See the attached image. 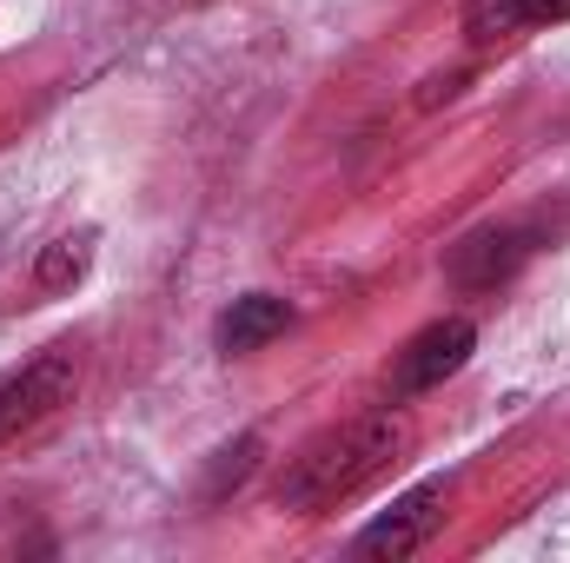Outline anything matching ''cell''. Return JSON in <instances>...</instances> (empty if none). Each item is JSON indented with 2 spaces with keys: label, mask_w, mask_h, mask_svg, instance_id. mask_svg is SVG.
Masks as SVG:
<instances>
[{
  "label": "cell",
  "mask_w": 570,
  "mask_h": 563,
  "mask_svg": "<svg viewBox=\"0 0 570 563\" xmlns=\"http://www.w3.org/2000/svg\"><path fill=\"white\" fill-rule=\"evenodd\" d=\"M524 233H511V226H491V233H471L464 246H451V285H464V292H498V285L511 279L518 266H524Z\"/></svg>",
  "instance_id": "5b68a950"
},
{
  "label": "cell",
  "mask_w": 570,
  "mask_h": 563,
  "mask_svg": "<svg viewBox=\"0 0 570 563\" xmlns=\"http://www.w3.org/2000/svg\"><path fill=\"white\" fill-rule=\"evenodd\" d=\"M478 352V325L471 318H431L425 332L399 352L392 365V398H425L451 372H464V358Z\"/></svg>",
  "instance_id": "3957f363"
},
{
  "label": "cell",
  "mask_w": 570,
  "mask_h": 563,
  "mask_svg": "<svg viewBox=\"0 0 570 563\" xmlns=\"http://www.w3.org/2000/svg\"><path fill=\"white\" fill-rule=\"evenodd\" d=\"M438 524H444V484H419L379 524L358 531V557H412V551H425L438 537Z\"/></svg>",
  "instance_id": "277c9868"
},
{
  "label": "cell",
  "mask_w": 570,
  "mask_h": 563,
  "mask_svg": "<svg viewBox=\"0 0 570 563\" xmlns=\"http://www.w3.org/2000/svg\"><path fill=\"white\" fill-rule=\"evenodd\" d=\"M405 451V418L392 412H372V418H352L325 437H312L279 477V511H298V517H318L345 497H358L365 484H379Z\"/></svg>",
  "instance_id": "6da1fadb"
},
{
  "label": "cell",
  "mask_w": 570,
  "mask_h": 563,
  "mask_svg": "<svg viewBox=\"0 0 570 563\" xmlns=\"http://www.w3.org/2000/svg\"><path fill=\"white\" fill-rule=\"evenodd\" d=\"M253 457H259V437H239V444H226V451H219V464H213V477H206V504H213V497H226L233 484H246Z\"/></svg>",
  "instance_id": "ba28073f"
},
{
  "label": "cell",
  "mask_w": 570,
  "mask_h": 563,
  "mask_svg": "<svg viewBox=\"0 0 570 563\" xmlns=\"http://www.w3.org/2000/svg\"><path fill=\"white\" fill-rule=\"evenodd\" d=\"M518 20H524V27H551V20H570V0H518Z\"/></svg>",
  "instance_id": "9c48e42d"
},
{
  "label": "cell",
  "mask_w": 570,
  "mask_h": 563,
  "mask_svg": "<svg viewBox=\"0 0 570 563\" xmlns=\"http://www.w3.org/2000/svg\"><path fill=\"white\" fill-rule=\"evenodd\" d=\"M73 385H80L73 345H47L40 358H27L20 372H7V378H0V444H13V437H27L33 424H47L67 398H73Z\"/></svg>",
  "instance_id": "7a4b0ae2"
},
{
  "label": "cell",
  "mask_w": 570,
  "mask_h": 563,
  "mask_svg": "<svg viewBox=\"0 0 570 563\" xmlns=\"http://www.w3.org/2000/svg\"><path fill=\"white\" fill-rule=\"evenodd\" d=\"M87 259H94V239H87V233L53 239V246L40 253V266H33V285H40V292H67V285L87 279Z\"/></svg>",
  "instance_id": "52a82bcc"
},
{
  "label": "cell",
  "mask_w": 570,
  "mask_h": 563,
  "mask_svg": "<svg viewBox=\"0 0 570 563\" xmlns=\"http://www.w3.org/2000/svg\"><path fill=\"white\" fill-rule=\"evenodd\" d=\"M285 325H292V305L273 298V292H246V298H233V312L219 318V352H259V345H273Z\"/></svg>",
  "instance_id": "8992f818"
}]
</instances>
